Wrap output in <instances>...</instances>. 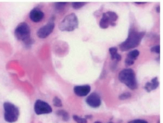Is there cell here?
<instances>
[{
  "label": "cell",
  "instance_id": "obj_15",
  "mask_svg": "<svg viewBox=\"0 0 163 123\" xmlns=\"http://www.w3.org/2000/svg\"><path fill=\"white\" fill-rule=\"evenodd\" d=\"M140 54V52L138 51V50H133V51H131V52H129L127 54V58L129 59H131L132 60L135 61V60L137 59V58L138 57Z\"/></svg>",
  "mask_w": 163,
  "mask_h": 123
},
{
  "label": "cell",
  "instance_id": "obj_6",
  "mask_svg": "<svg viewBox=\"0 0 163 123\" xmlns=\"http://www.w3.org/2000/svg\"><path fill=\"white\" fill-rule=\"evenodd\" d=\"M34 110L37 115L49 114L52 112V108L49 104L41 100H37L35 102Z\"/></svg>",
  "mask_w": 163,
  "mask_h": 123
},
{
  "label": "cell",
  "instance_id": "obj_22",
  "mask_svg": "<svg viewBox=\"0 0 163 123\" xmlns=\"http://www.w3.org/2000/svg\"><path fill=\"white\" fill-rule=\"evenodd\" d=\"M151 51L155 52L156 54H159L160 53V45H155L153 47L151 48Z\"/></svg>",
  "mask_w": 163,
  "mask_h": 123
},
{
  "label": "cell",
  "instance_id": "obj_1",
  "mask_svg": "<svg viewBox=\"0 0 163 123\" xmlns=\"http://www.w3.org/2000/svg\"><path fill=\"white\" fill-rule=\"evenodd\" d=\"M144 35V32H139L134 28H131L127 38L119 45L120 50L122 51H127L138 47L140 45Z\"/></svg>",
  "mask_w": 163,
  "mask_h": 123
},
{
  "label": "cell",
  "instance_id": "obj_7",
  "mask_svg": "<svg viewBox=\"0 0 163 123\" xmlns=\"http://www.w3.org/2000/svg\"><path fill=\"white\" fill-rule=\"evenodd\" d=\"M55 27V24L54 22H51L48 23L46 25L44 26L43 27L41 28L37 32V36L39 38L44 39L49 36L50 34L53 32V30Z\"/></svg>",
  "mask_w": 163,
  "mask_h": 123
},
{
  "label": "cell",
  "instance_id": "obj_23",
  "mask_svg": "<svg viewBox=\"0 0 163 123\" xmlns=\"http://www.w3.org/2000/svg\"><path fill=\"white\" fill-rule=\"evenodd\" d=\"M125 63L127 66H132L135 63V61L131 60V59H129L127 57V58L125 59Z\"/></svg>",
  "mask_w": 163,
  "mask_h": 123
},
{
  "label": "cell",
  "instance_id": "obj_29",
  "mask_svg": "<svg viewBox=\"0 0 163 123\" xmlns=\"http://www.w3.org/2000/svg\"><path fill=\"white\" fill-rule=\"evenodd\" d=\"M108 123H114V122H108Z\"/></svg>",
  "mask_w": 163,
  "mask_h": 123
},
{
  "label": "cell",
  "instance_id": "obj_19",
  "mask_svg": "<svg viewBox=\"0 0 163 123\" xmlns=\"http://www.w3.org/2000/svg\"><path fill=\"white\" fill-rule=\"evenodd\" d=\"M86 4V3H83V2H73V3H72V6L74 9H77L81 8Z\"/></svg>",
  "mask_w": 163,
  "mask_h": 123
},
{
  "label": "cell",
  "instance_id": "obj_3",
  "mask_svg": "<svg viewBox=\"0 0 163 123\" xmlns=\"http://www.w3.org/2000/svg\"><path fill=\"white\" fill-rule=\"evenodd\" d=\"M31 30L28 24L26 22H22L19 24L15 30V35L16 38L24 43V44L31 45L32 44V39L30 38Z\"/></svg>",
  "mask_w": 163,
  "mask_h": 123
},
{
  "label": "cell",
  "instance_id": "obj_16",
  "mask_svg": "<svg viewBox=\"0 0 163 123\" xmlns=\"http://www.w3.org/2000/svg\"><path fill=\"white\" fill-rule=\"evenodd\" d=\"M73 119L77 122V123H88L87 119L85 118L80 117L77 115H73Z\"/></svg>",
  "mask_w": 163,
  "mask_h": 123
},
{
  "label": "cell",
  "instance_id": "obj_28",
  "mask_svg": "<svg viewBox=\"0 0 163 123\" xmlns=\"http://www.w3.org/2000/svg\"><path fill=\"white\" fill-rule=\"evenodd\" d=\"M94 123H102L101 122H99V121H96V122H95Z\"/></svg>",
  "mask_w": 163,
  "mask_h": 123
},
{
  "label": "cell",
  "instance_id": "obj_25",
  "mask_svg": "<svg viewBox=\"0 0 163 123\" xmlns=\"http://www.w3.org/2000/svg\"><path fill=\"white\" fill-rule=\"evenodd\" d=\"M93 118V116L92 115H86L85 116V119H91Z\"/></svg>",
  "mask_w": 163,
  "mask_h": 123
},
{
  "label": "cell",
  "instance_id": "obj_4",
  "mask_svg": "<svg viewBox=\"0 0 163 123\" xmlns=\"http://www.w3.org/2000/svg\"><path fill=\"white\" fill-rule=\"evenodd\" d=\"M59 29L61 31L72 32L78 27V20L75 13H71L65 17L59 23Z\"/></svg>",
  "mask_w": 163,
  "mask_h": 123
},
{
  "label": "cell",
  "instance_id": "obj_18",
  "mask_svg": "<svg viewBox=\"0 0 163 123\" xmlns=\"http://www.w3.org/2000/svg\"><path fill=\"white\" fill-rule=\"evenodd\" d=\"M53 104L56 107H62L63 106L62 100L58 97H54L53 99Z\"/></svg>",
  "mask_w": 163,
  "mask_h": 123
},
{
  "label": "cell",
  "instance_id": "obj_24",
  "mask_svg": "<svg viewBox=\"0 0 163 123\" xmlns=\"http://www.w3.org/2000/svg\"><path fill=\"white\" fill-rule=\"evenodd\" d=\"M132 123H148V121L142 119H136L132 121Z\"/></svg>",
  "mask_w": 163,
  "mask_h": 123
},
{
  "label": "cell",
  "instance_id": "obj_14",
  "mask_svg": "<svg viewBox=\"0 0 163 123\" xmlns=\"http://www.w3.org/2000/svg\"><path fill=\"white\" fill-rule=\"evenodd\" d=\"M56 114L61 116L64 121H68L69 120V113L64 110H59L56 112Z\"/></svg>",
  "mask_w": 163,
  "mask_h": 123
},
{
  "label": "cell",
  "instance_id": "obj_10",
  "mask_svg": "<svg viewBox=\"0 0 163 123\" xmlns=\"http://www.w3.org/2000/svg\"><path fill=\"white\" fill-rule=\"evenodd\" d=\"M44 13L37 8H35L30 11L29 18L34 22H39L43 19Z\"/></svg>",
  "mask_w": 163,
  "mask_h": 123
},
{
  "label": "cell",
  "instance_id": "obj_13",
  "mask_svg": "<svg viewBox=\"0 0 163 123\" xmlns=\"http://www.w3.org/2000/svg\"><path fill=\"white\" fill-rule=\"evenodd\" d=\"M110 22L109 20V19H108L106 13H103L102 14V17L101 18V20H100V22H99V26L101 28H103V29H106L107 28H108V26H109L110 25Z\"/></svg>",
  "mask_w": 163,
  "mask_h": 123
},
{
  "label": "cell",
  "instance_id": "obj_2",
  "mask_svg": "<svg viewBox=\"0 0 163 123\" xmlns=\"http://www.w3.org/2000/svg\"><path fill=\"white\" fill-rule=\"evenodd\" d=\"M118 78L119 81L131 89L135 90L138 88V82L136 74L133 70L132 69H124L121 71L119 73Z\"/></svg>",
  "mask_w": 163,
  "mask_h": 123
},
{
  "label": "cell",
  "instance_id": "obj_17",
  "mask_svg": "<svg viewBox=\"0 0 163 123\" xmlns=\"http://www.w3.org/2000/svg\"><path fill=\"white\" fill-rule=\"evenodd\" d=\"M109 52L111 55L112 60H114L116 55L118 54V48L117 47H111L109 48Z\"/></svg>",
  "mask_w": 163,
  "mask_h": 123
},
{
  "label": "cell",
  "instance_id": "obj_30",
  "mask_svg": "<svg viewBox=\"0 0 163 123\" xmlns=\"http://www.w3.org/2000/svg\"><path fill=\"white\" fill-rule=\"evenodd\" d=\"M129 123H132V121H131V122H129Z\"/></svg>",
  "mask_w": 163,
  "mask_h": 123
},
{
  "label": "cell",
  "instance_id": "obj_5",
  "mask_svg": "<svg viewBox=\"0 0 163 123\" xmlns=\"http://www.w3.org/2000/svg\"><path fill=\"white\" fill-rule=\"evenodd\" d=\"M4 108V119L10 123L17 121L19 116V110L14 104L5 102L3 104Z\"/></svg>",
  "mask_w": 163,
  "mask_h": 123
},
{
  "label": "cell",
  "instance_id": "obj_26",
  "mask_svg": "<svg viewBox=\"0 0 163 123\" xmlns=\"http://www.w3.org/2000/svg\"><path fill=\"white\" fill-rule=\"evenodd\" d=\"M156 11H157V13H160V7H159V5L158 6V7H157V9H156Z\"/></svg>",
  "mask_w": 163,
  "mask_h": 123
},
{
  "label": "cell",
  "instance_id": "obj_8",
  "mask_svg": "<svg viewBox=\"0 0 163 123\" xmlns=\"http://www.w3.org/2000/svg\"><path fill=\"white\" fill-rule=\"evenodd\" d=\"M86 101L88 105L93 108H97L101 105V97L95 92L89 95L88 97H87Z\"/></svg>",
  "mask_w": 163,
  "mask_h": 123
},
{
  "label": "cell",
  "instance_id": "obj_21",
  "mask_svg": "<svg viewBox=\"0 0 163 123\" xmlns=\"http://www.w3.org/2000/svg\"><path fill=\"white\" fill-rule=\"evenodd\" d=\"M67 4V3H61V2H59V3H56L55 4V7L57 10H62L64 7H65V5Z\"/></svg>",
  "mask_w": 163,
  "mask_h": 123
},
{
  "label": "cell",
  "instance_id": "obj_12",
  "mask_svg": "<svg viewBox=\"0 0 163 123\" xmlns=\"http://www.w3.org/2000/svg\"><path fill=\"white\" fill-rule=\"evenodd\" d=\"M105 13L111 23L110 25L115 26L116 25L115 22L118 20V15L115 13V12H113V11H108Z\"/></svg>",
  "mask_w": 163,
  "mask_h": 123
},
{
  "label": "cell",
  "instance_id": "obj_11",
  "mask_svg": "<svg viewBox=\"0 0 163 123\" xmlns=\"http://www.w3.org/2000/svg\"><path fill=\"white\" fill-rule=\"evenodd\" d=\"M159 82L158 81V77H155L152 80V81H151V82H148L145 84L144 89L148 92H150L152 90H155L157 88L159 87Z\"/></svg>",
  "mask_w": 163,
  "mask_h": 123
},
{
  "label": "cell",
  "instance_id": "obj_20",
  "mask_svg": "<svg viewBox=\"0 0 163 123\" xmlns=\"http://www.w3.org/2000/svg\"><path fill=\"white\" fill-rule=\"evenodd\" d=\"M130 97H131V94L130 92H125V93H123L119 96V99L124 100L128 99V98H129Z\"/></svg>",
  "mask_w": 163,
  "mask_h": 123
},
{
  "label": "cell",
  "instance_id": "obj_27",
  "mask_svg": "<svg viewBox=\"0 0 163 123\" xmlns=\"http://www.w3.org/2000/svg\"><path fill=\"white\" fill-rule=\"evenodd\" d=\"M136 4H144V3H146V2H136Z\"/></svg>",
  "mask_w": 163,
  "mask_h": 123
},
{
  "label": "cell",
  "instance_id": "obj_9",
  "mask_svg": "<svg viewBox=\"0 0 163 123\" xmlns=\"http://www.w3.org/2000/svg\"><path fill=\"white\" fill-rule=\"evenodd\" d=\"M90 90H91V87L88 84L76 86L74 88V92L76 95L80 97H84L87 96Z\"/></svg>",
  "mask_w": 163,
  "mask_h": 123
}]
</instances>
